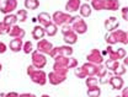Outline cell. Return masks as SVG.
Masks as SVG:
<instances>
[{
    "mask_svg": "<svg viewBox=\"0 0 128 97\" xmlns=\"http://www.w3.org/2000/svg\"><path fill=\"white\" fill-rule=\"evenodd\" d=\"M27 75L30 76V79H31L34 84L42 85V86L47 82V79H48V75L42 69H36L33 65H30V66L27 68Z\"/></svg>",
    "mask_w": 128,
    "mask_h": 97,
    "instance_id": "1",
    "label": "cell"
},
{
    "mask_svg": "<svg viewBox=\"0 0 128 97\" xmlns=\"http://www.w3.org/2000/svg\"><path fill=\"white\" fill-rule=\"evenodd\" d=\"M75 16H70L69 14H65L63 11H56L52 16V21L57 26H64V25H72Z\"/></svg>",
    "mask_w": 128,
    "mask_h": 97,
    "instance_id": "2",
    "label": "cell"
},
{
    "mask_svg": "<svg viewBox=\"0 0 128 97\" xmlns=\"http://www.w3.org/2000/svg\"><path fill=\"white\" fill-rule=\"evenodd\" d=\"M62 33L64 36V42L68 46H73L78 41V33L75 32L72 27V25H64L62 28Z\"/></svg>",
    "mask_w": 128,
    "mask_h": 97,
    "instance_id": "3",
    "label": "cell"
},
{
    "mask_svg": "<svg viewBox=\"0 0 128 97\" xmlns=\"http://www.w3.org/2000/svg\"><path fill=\"white\" fill-rule=\"evenodd\" d=\"M66 73H68V69H57V70H53L48 75L49 82L52 85H59V84L64 82L65 79H66Z\"/></svg>",
    "mask_w": 128,
    "mask_h": 97,
    "instance_id": "4",
    "label": "cell"
},
{
    "mask_svg": "<svg viewBox=\"0 0 128 97\" xmlns=\"http://www.w3.org/2000/svg\"><path fill=\"white\" fill-rule=\"evenodd\" d=\"M73 48L72 46H62V47H54L50 52V57L52 58H57V57H70L73 54Z\"/></svg>",
    "mask_w": 128,
    "mask_h": 97,
    "instance_id": "5",
    "label": "cell"
},
{
    "mask_svg": "<svg viewBox=\"0 0 128 97\" xmlns=\"http://www.w3.org/2000/svg\"><path fill=\"white\" fill-rule=\"evenodd\" d=\"M46 64H47V58L44 54L40 53L38 50L32 53V65L36 69H42L46 66Z\"/></svg>",
    "mask_w": 128,
    "mask_h": 97,
    "instance_id": "6",
    "label": "cell"
},
{
    "mask_svg": "<svg viewBox=\"0 0 128 97\" xmlns=\"http://www.w3.org/2000/svg\"><path fill=\"white\" fill-rule=\"evenodd\" d=\"M72 27H73V30L78 33V34H84V33H86V31H88V25H86V22L84 21V18H81V17H79V16L74 17V21H73V23H72Z\"/></svg>",
    "mask_w": 128,
    "mask_h": 97,
    "instance_id": "7",
    "label": "cell"
},
{
    "mask_svg": "<svg viewBox=\"0 0 128 97\" xmlns=\"http://www.w3.org/2000/svg\"><path fill=\"white\" fill-rule=\"evenodd\" d=\"M86 58H88V62L92 63V64L101 65L104 63V57H102V54L98 49H91V52L88 54Z\"/></svg>",
    "mask_w": 128,
    "mask_h": 97,
    "instance_id": "8",
    "label": "cell"
},
{
    "mask_svg": "<svg viewBox=\"0 0 128 97\" xmlns=\"http://www.w3.org/2000/svg\"><path fill=\"white\" fill-rule=\"evenodd\" d=\"M15 9H17V0H5L4 4L0 6V11L5 15L11 14Z\"/></svg>",
    "mask_w": 128,
    "mask_h": 97,
    "instance_id": "9",
    "label": "cell"
},
{
    "mask_svg": "<svg viewBox=\"0 0 128 97\" xmlns=\"http://www.w3.org/2000/svg\"><path fill=\"white\" fill-rule=\"evenodd\" d=\"M53 48H54L53 44L49 41L44 39V38L38 41V43H37V50L40 53H42V54H50V52H52Z\"/></svg>",
    "mask_w": 128,
    "mask_h": 97,
    "instance_id": "10",
    "label": "cell"
},
{
    "mask_svg": "<svg viewBox=\"0 0 128 97\" xmlns=\"http://www.w3.org/2000/svg\"><path fill=\"white\" fill-rule=\"evenodd\" d=\"M98 66L100 65H96V64H92V63H85V64L81 66V69L84 70V73L86 74V76H95L97 75L98 73Z\"/></svg>",
    "mask_w": 128,
    "mask_h": 97,
    "instance_id": "11",
    "label": "cell"
},
{
    "mask_svg": "<svg viewBox=\"0 0 128 97\" xmlns=\"http://www.w3.org/2000/svg\"><path fill=\"white\" fill-rule=\"evenodd\" d=\"M105 28L108 31V32H113L116 30H118L120 27V21L117 20V17L112 16V17H108L106 21H105Z\"/></svg>",
    "mask_w": 128,
    "mask_h": 97,
    "instance_id": "12",
    "label": "cell"
},
{
    "mask_svg": "<svg viewBox=\"0 0 128 97\" xmlns=\"http://www.w3.org/2000/svg\"><path fill=\"white\" fill-rule=\"evenodd\" d=\"M108 84L112 86L113 90H122L123 89V85H124V81H123V79L121 76L114 75V76H111L108 79Z\"/></svg>",
    "mask_w": 128,
    "mask_h": 97,
    "instance_id": "13",
    "label": "cell"
},
{
    "mask_svg": "<svg viewBox=\"0 0 128 97\" xmlns=\"http://www.w3.org/2000/svg\"><path fill=\"white\" fill-rule=\"evenodd\" d=\"M113 36L117 41V43H122V44H128V33L122 31V30H116L113 31Z\"/></svg>",
    "mask_w": 128,
    "mask_h": 97,
    "instance_id": "14",
    "label": "cell"
},
{
    "mask_svg": "<svg viewBox=\"0 0 128 97\" xmlns=\"http://www.w3.org/2000/svg\"><path fill=\"white\" fill-rule=\"evenodd\" d=\"M80 0H68V2L65 4V10L68 12H75L80 9Z\"/></svg>",
    "mask_w": 128,
    "mask_h": 97,
    "instance_id": "15",
    "label": "cell"
},
{
    "mask_svg": "<svg viewBox=\"0 0 128 97\" xmlns=\"http://www.w3.org/2000/svg\"><path fill=\"white\" fill-rule=\"evenodd\" d=\"M9 47H10V50H11V52H14V53L20 52V50L22 49V47H24L22 38H14V39L10 42Z\"/></svg>",
    "mask_w": 128,
    "mask_h": 97,
    "instance_id": "16",
    "label": "cell"
},
{
    "mask_svg": "<svg viewBox=\"0 0 128 97\" xmlns=\"http://www.w3.org/2000/svg\"><path fill=\"white\" fill-rule=\"evenodd\" d=\"M9 34H10V37H12V38H24V37H25V30L15 25V26H12V27L10 28Z\"/></svg>",
    "mask_w": 128,
    "mask_h": 97,
    "instance_id": "17",
    "label": "cell"
},
{
    "mask_svg": "<svg viewBox=\"0 0 128 97\" xmlns=\"http://www.w3.org/2000/svg\"><path fill=\"white\" fill-rule=\"evenodd\" d=\"M18 20H17V16L14 15V14H9V15H5V18H4V25L9 28V31H10V28L12 27V26H15L16 22H17Z\"/></svg>",
    "mask_w": 128,
    "mask_h": 97,
    "instance_id": "18",
    "label": "cell"
},
{
    "mask_svg": "<svg viewBox=\"0 0 128 97\" xmlns=\"http://www.w3.org/2000/svg\"><path fill=\"white\" fill-rule=\"evenodd\" d=\"M44 34H46V31H44V27H42V26H36L32 31V37L37 41L43 39Z\"/></svg>",
    "mask_w": 128,
    "mask_h": 97,
    "instance_id": "19",
    "label": "cell"
},
{
    "mask_svg": "<svg viewBox=\"0 0 128 97\" xmlns=\"http://www.w3.org/2000/svg\"><path fill=\"white\" fill-rule=\"evenodd\" d=\"M37 20H38V22H40V25H42L43 27L44 26H47L49 22H52V16L47 14V12H41L38 16H37Z\"/></svg>",
    "mask_w": 128,
    "mask_h": 97,
    "instance_id": "20",
    "label": "cell"
},
{
    "mask_svg": "<svg viewBox=\"0 0 128 97\" xmlns=\"http://www.w3.org/2000/svg\"><path fill=\"white\" fill-rule=\"evenodd\" d=\"M120 9V1L118 0H106L105 1V10L116 11Z\"/></svg>",
    "mask_w": 128,
    "mask_h": 97,
    "instance_id": "21",
    "label": "cell"
},
{
    "mask_svg": "<svg viewBox=\"0 0 128 97\" xmlns=\"http://www.w3.org/2000/svg\"><path fill=\"white\" fill-rule=\"evenodd\" d=\"M58 26L54 23V22H49L47 26H44V31H46V34L49 36V37H53V36H56V33L58 31V28H57Z\"/></svg>",
    "mask_w": 128,
    "mask_h": 97,
    "instance_id": "22",
    "label": "cell"
},
{
    "mask_svg": "<svg viewBox=\"0 0 128 97\" xmlns=\"http://www.w3.org/2000/svg\"><path fill=\"white\" fill-rule=\"evenodd\" d=\"M79 11H80V15H81V17H89L90 15H91L92 7H91L89 4H82V5L80 6Z\"/></svg>",
    "mask_w": 128,
    "mask_h": 97,
    "instance_id": "23",
    "label": "cell"
},
{
    "mask_svg": "<svg viewBox=\"0 0 128 97\" xmlns=\"http://www.w3.org/2000/svg\"><path fill=\"white\" fill-rule=\"evenodd\" d=\"M120 62L118 60H113V59H107L106 60V63H105V68L107 69V70H111V71H116V69L120 66Z\"/></svg>",
    "mask_w": 128,
    "mask_h": 97,
    "instance_id": "24",
    "label": "cell"
},
{
    "mask_svg": "<svg viewBox=\"0 0 128 97\" xmlns=\"http://www.w3.org/2000/svg\"><path fill=\"white\" fill-rule=\"evenodd\" d=\"M88 96L89 97H100L101 96V89L98 86H95V87H89L88 91H86Z\"/></svg>",
    "mask_w": 128,
    "mask_h": 97,
    "instance_id": "25",
    "label": "cell"
},
{
    "mask_svg": "<svg viewBox=\"0 0 128 97\" xmlns=\"http://www.w3.org/2000/svg\"><path fill=\"white\" fill-rule=\"evenodd\" d=\"M40 6V1L38 0H25V7L30 9V10H36Z\"/></svg>",
    "mask_w": 128,
    "mask_h": 97,
    "instance_id": "26",
    "label": "cell"
},
{
    "mask_svg": "<svg viewBox=\"0 0 128 97\" xmlns=\"http://www.w3.org/2000/svg\"><path fill=\"white\" fill-rule=\"evenodd\" d=\"M105 1L106 0H91V7L95 10H104L105 9Z\"/></svg>",
    "mask_w": 128,
    "mask_h": 97,
    "instance_id": "27",
    "label": "cell"
},
{
    "mask_svg": "<svg viewBox=\"0 0 128 97\" xmlns=\"http://www.w3.org/2000/svg\"><path fill=\"white\" fill-rule=\"evenodd\" d=\"M85 82H86V86L89 89V87H95V86H97L98 80H97V78H95V76H88Z\"/></svg>",
    "mask_w": 128,
    "mask_h": 97,
    "instance_id": "28",
    "label": "cell"
},
{
    "mask_svg": "<svg viewBox=\"0 0 128 97\" xmlns=\"http://www.w3.org/2000/svg\"><path fill=\"white\" fill-rule=\"evenodd\" d=\"M105 41H106V43H107L108 46H113V44L117 43V41H116V38H114V36H113L112 32L105 34Z\"/></svg>",
    "mask_w": 128,
    "mask_h": 97,
    "instance_id": "29",
    "label": "cell"
},
{
    "mask_svg": "<svg viewBox=\"0 0 128 97\" xmlns=\"http://www.w3.org/2000/svg\"><path fill=\"white\" fill-rule=\"evenodd\" d=\"M22 50H24V53H26V54H30V53H33V44H32V42H25L24 43V47H22Z\"/></svg>",
    "mask_w": 128,
    "mask_h": 97,
    "instance_id": "30",
    "label": "cell"
},
{
    "mask_svg": "<svg viewBox=\"0 0 128 97\" xmlns=\"http://www.w3.org/2000/svg\"><path fill=\"white\" fill-rule=\"evenodd\" d=\"M16 16H17V20L20 22H25L27 20V11L26 10H18L17 14H16Z\"/></svg>",
    "mask_w": 128,
    "mask_h": 97,
    "instance_id": "31",
    "label": "cell"
},
{
    "mask_svg": "<svg viewBox=\"0 0 128 97\" xmlns=\"http://www.w3.org/2000/svg\"><path fill=\"white\" fill-rule=\"evenodd\" d=\"M124 73H126V66H124V65H120V66L116 69L114 75H117V76H122Z\"/></svg>",
    "mask_w": 128,
    "mask_h": 97,
    "instance_id": "32",
    "label": "cell"
},
{
    "mask_svg": "<svg viewBox=\"0 0 128 97\" xmlns=\"http://www.w3.org/2000/svg\"><path fill=\"white\" fill-rule=\"evenodd\" d=\"M75 75H76L79 79H84V78L86 79V78H88L86 74L84 73V70H82L81 68H76V69H75Z\"/></svg>",
    "mask_w": 128,
    "mask_h": 97,
    "instance_id": "33",
    "label": "cell"
},
{
    "mask_svg": "<svg viewBox=\"0 0 128 97\" xmlns=\"http://www.w3.org/2000/svg\"><path fill=\"white\" fill-rule=\"evenodd\" d=\"M117 57H118V60H120V59H124V58L127 57L126 50L123 48H118L117 49Z\"/></svg>",
    "mask_w": 128,
    "mask_h": 97,
    "instance_id": "34",
    "label": "cell"
},
{
    "mask_svg": "<svg viewBox=\"0 0 128 97\" xmlns=\"http://www.w3.org/2000/svg\"><path fill=\"white\" fill-rule=\"evenodd\" d=\"M76 65H78V60L75 58H70L69 59V66H68L69 69L70 68H76Z\"/></svg>",
    "mask_w": 128,
    "mask_h": 97,
    "instance_id": "35",
    "label": "cell"
},
{
    "mask_svg": "<svg viewBox=\"0 0 128 97\" xmlns=\"http://www.w3.org/2000/svg\"><path fill=\"white\" fill-rule=\"evenodd\" d=\"M4 33H9V28L4 25V22H0V34H4Z\"/></svg>",
    "mask_w": 128,
    "mask_h": 97,
    "instance_id": "36",
    "label": "cell"
},
{
    "mask_svg": "<svg viewBox=\"0 0 128 97\" xmlns=\"http://www.w3.org/2000/svg\"><path fill=\"white\" fill-rule=\"evenodd\" d=\"M122 17L128 21V6H124L123 9H122Z\"/></svg>",
    "mask_w": 128,
    "mask_h": 97,
    "instance_id": "37",
    "label": "cell"
},
{
    "mask_svg": "<svg viewBox=\"0 0 128 97\" xmlns=\"http://www.w3.org/2000/svg\"><path fill=\"white\" fill-rule=\"evenodd\" d=\"M6 44L5 43H2V42H0V53L2 54V53H5L6 52Z\"/></svg>",
    "mask_w": 128,
    "mask_h": 97,
    "instance_id": "38",
    "label": "cell"
},
{
    "mask_svg": "<svg viewBox=\"0 0 128 97\" xmlns=\"http://www.w3.org/2000/svg\"><path fill=\"white\" fill-rule=\"evenodd\" d=\"M20 95L18 94H16V92H9V94H6V97H18Z\"/></svg>",
    "mask_w": 128,
    "mask_h": 97,
    "instance_id": "39",
    "label": "cell"
},
{
    "mask_svg": "<svg viewBox=\"0 0 128 97\" xmlns=\"http://www.w3.org/2000/svg\"><path fill=\"white\" fill-rule=\"evenodd\" d=\"M121 96L122 97H128V87L122 90V95H121Z\"/></svg>",
    "mask_w": 128,
    "mask_h": 97,
    "instance_id": "40",
    "label": "cell"
},
{
    "mask_svg": "<svg viewBox=\"0 0 128 97\" xmlns=\"http://www.w3.org/2000/svg\"><path fill=\"white\" fill-rule=\"evenodd\" d=\"M18 97H36L33 94H21Z\"/></svg>",
    "mask_w": 128,
    "mask_h": 97,
    "instance_id": "41",
    "label": "cell"
},
{
    "mask_svg": "<svg viewBox=\"0 0 128 97\" xmlns=\"http://www.w3.org/2000/svg\"><path fill=\"white\" fill-rule=\"evenodd\" d=\"M123 65H124V66H128V57H126V58L123 59Z\"/></svg>",
    "mask_w": 128,
    "mask_h": 97,
    "instance_id": "42",
    "label": "cell"
},
{
    "mask_svg": "<svg viewBox=\"0 0 128 97\" xmlns=\"http://www.w3.org/2000/svg\"><path fill=\"white\" fill-rule=\"evenodd\" d=\"M0 97H6V94H2V92H0Z\"/></svg>",
    "mask_w": 128,
    "mask_h": 97,
    "instance_id": "43",
    "label": "cell"
},
{
    "mask_svg": "<svg viewBox=\"0 0 128 97\" xmlns=\"http://www.w3.org/2000/svg\"><path fill=\"white\" fill-rule=\"evenodd\" d=\"M41 97H50V96H48V95H42Z\"/></svg>",
    "mask_w": 128,
    "mask_h": 97,
    "instance_id": "44",
    "label": "cell"
},
{
    "mask_svg": "<svg viewBox=\"0 0 128 97\" xmlns=\"http://www.w3.org/2000/svg\"><path fill=\"white\" fill-rule=\"evenodd\" d=\"M1 69H2V65H1V63H0V71H1Z\"/></svg>",
    "mask_w": 128,
    "mask_h": 97,
    "instance_id": "45",
    "label": "cell"
},
{
    "mask_svg": "<svg viewBox=\"0 0 128 97\" xmlns=\"http://www.w3.org/2000/svg\"><path fill=\"white\" fill-rule=\"evenodd\" d=\"M116 97H122V96H116Z\"/></svg>",
    "mask_w": 128,
    "mask_h": 97,
    "instance_id": "46",
    "label": "cell"
},
{
    "mask_svg": "<svg viewBox=\"0 0 128 97\" xmlns=\"http://www.w3.org/2000/svg\"><path fill=\"white\" fill-rule=\"evenodd\" d=\"M88 1H89V0H88ZM90 1H91V0H90Z\"/></svg>",
    "mask_w": 128,
    "mask_h": 97,
    "instance_id": "47",
    "label": "cell"
},
{
    "mask_svg": "<svg viewBox=\"0 0 128 97\" xmlns=\"http://www.w3.org/2000/svg\"><path fill=\"white\" fill-rule=\"evenodd\" d=\"M0 6H1V4H0Z\"/></svg>",
    "mask_w": 128,
    "mask_h": 97,
    "instance_id": "48",
    "label": "cell"
}]
</instances>
